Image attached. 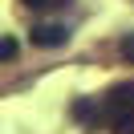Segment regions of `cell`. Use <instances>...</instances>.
<instances>
[{
  "label": "cell",
  "mask_w": 134,
  "mask_h": 134,
  "mask_svg": "<svg viewBox=\"0 0 134 134\" xmlns=\"http://www.w3.org/2000/svg\"><path fill=\"white\" fill-rule=\"evenodd\" d=\"M0 57H4V61H12V57H16V41H12V37H4V45H0Z\"/></svg>",
  "instance_id": "5"
},
{
  "label": "cell",
  "mask_w": 134,
  "mask_h": 134,
  "mask_svg": "<svg viewBox=\"0 0 134 134\" xmlns=\"http://www.w3.org/2000/svg\"><path fill=\"white\" fill-rule=\"evenodd\" d=\"M118 49H122V57H126V61H130V65H134V33H126Z\"/></svg>",
  "instance_id": "4"
},
{
  "label": "cell",
  "mask_w": 134,
  "mask_h": 134,
  "mask_svg": "<svg viewBox=\"0 0 134 134\" xmlns=\"http://www.w3.org/2000/svg\"><path fill=\"white\" fill-rule=\"evenodd\" d=\"M29 8H49V4H61V0H25Z\"/></svg>",
  "instance_id": "6"
},
{
  "label": "cell",
  "mask_w": 134,
  "mask_h": 134,
  "mask_svg": "<svg viewBox=\"0 0 134 134\" xmlns=\"http://www.w3.org/2000/svg\"><path fill=\"white\" fill-rule=\"evenodd\" d=\"M29 41L41 45V49H57V45H65V41H69V29H65V25H33Z\"/></svg>",
  "instance_id": "2"
},
{
  "label": "cell",
  "mask_w": 134,
  "mask_h": 134,
  "mask_svg": "<svg viewBox=\"0 0 134 134\" xmlns=\"http://www.w3.org/2000/svg\"><path fill=\"white\" fill-rule=\"evenodd\" d=\"M126 114H134V85H114V90L98 102V110H93V130H98V126H114L118 118H126Z\"/></svg>",
  "instance_id": "1"
},
{
  "label": "cell",
  "mask_w": 134,
  "mask_h": 134,
  "mask_svg": "<svg viewBox=\"0 0 134 134\" xmlns=\"http://www.w3.org/2000/svg\"><path fill=\"white\" fill-rule=\"evenodd\" d=\"M114 134H134V114H126V118H118L114 126H110Z\"/></svg>",
  "instance_id": "3"
}]
</instances>
